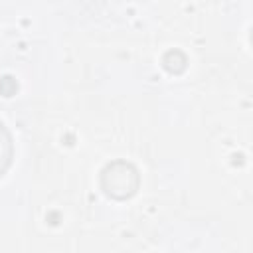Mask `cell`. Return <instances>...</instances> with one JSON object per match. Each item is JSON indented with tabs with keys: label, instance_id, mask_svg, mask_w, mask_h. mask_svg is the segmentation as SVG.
Wrapping results in <instances>:
<instances>
[{
	"label": "cell",
	"instance_id": "cell-4",
	"mask_svg": "<svg viewBox=\"0 0 253 253\" xmlns=\"http://www.w3.org/2000/svg\"><path fill=\"white\" fill-rule=\"evenodd\" d=\"M18 91V81L12 75H4L0 77V95L2 97H12Z\"/></svg>",
	"mask_w": 253,
	"mask_h": 253
},
{
	"label": "cell",
	"instance_id": "cell-2",
	"mask_svg": "<svg viewBox=\"0 0 253 253\" xmlns=\"http://www.w3.org/2000/svg\"><path fill=\"white\" fill-rule=\"evenodd\" d=\"M14 160V140L8 126L0 121V178L10 170Z\"/></svg>",
	"mask_w": 253,
	"mask_h": 253
},
{
	"label": "cell",
	"instance_id": "cell-3",
	"mask_svg": "<svg viewBox=\"0 0 253 253\" xmlns=\"http://www.w3.org/2000/svg\"><path fill=\"white\" fill-rule=\"evenodd\" d=\"M162 67L168 73H172V75H180L188 67V57H186V53L182 49H176V47L174 49H168L162 55Z\"/></svg>",
	"mask_w": 253,
	"mask_h": 253
},
{
	"label": "cell",
	"instance_id": "cell-1",
	"mask_svg": "<svg viewBox=\"0 0 253 253\" xmlns=\"http://www.w3.org/2000/svg\"><path fill=\"white\" fill-rule=\"evenodd\" d=\"M99 186L107 198L115 202H125L136 196L140 188V172L130 160L115 158L101 168Z\"/></svg>",
	"mask_w": 253,
	"mask_h": 253
}]
</instances>
